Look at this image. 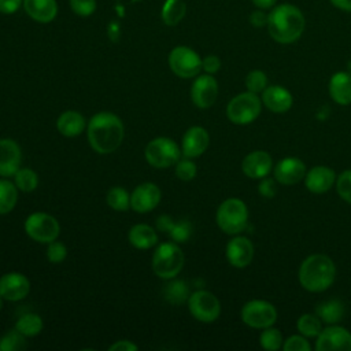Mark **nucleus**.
I'll return each instance as SVG.
<instances>
[{"instance_id":"obj_1","label":"nucleus","mask_w":351,"mask_h":351,"mask_svg":"<svg viewBox=\"0 0 351 351\" xmlns=\"http://www.w3.org/2000/svg\"><path fill=\"white\" fill-rule=\"evenodd\" d=\"M86 137L93 151L97 154H111L123 141V122L114 112H96L86 123Z\"/></svg>"},{"instance_id":"obj_2","label":"nucleus","mask_w":351,"mask_h":351,"mask_svg":"<svg viewBox=\"0 0 351 351\" xmlns=\"http://www.w3.org/2000/svg\"><path fill=\"white\" fill-rule=\"evenodd\" d=\"M266 27L274 41L292 44L302 37L306 27V18L302 10L295 4H276L269 12Z\"/></svg>"},{"instance_id":"obj_3","label":"nucleus","mask_w":351,"mask_h":351,"mask_svg":"<svg viewBox=\"0 0 351 351\" xmlns=\"http://www.w3.org/2000/svg\"><path fill=\"white\" fill-rule=\"evenodd\" d=\"M336 266L324 254L307 256L299 267V282L308 292H324L335 281Z\"/></svg>"},{"instance_id":"obj_4","label":"nucleus","mask_w":351,"mask_h":351,"mask_svg":"<svg viewBox=\"0 0 351 351\" xmlns=\"http://www.w3.org/2000/svg\"><path fill=\"white\" fill-rule=\"evenodd\" d=\"M184 266V252L178 243L165 241L156 245L152 255V270L162 280H170L180 274Z\"/></svg>"},{"instance_id":"obj_5","label":"nucleus","mask_w":351,"mask_h":351,"mask_svg":"<svg viewBox=\"0 0 351 351\" xmlns=\"http://www.w3.org/2000/svg\"><path fill=\"white\" fill-rule=\"evenodd\" d=\"M218 228L226 234H239L248 222V208L245 203L237 197L223 200L215 213Z\"/></svg>"},{"instance_id":"obj_6","label":"nucleus","mask_w":351,"mask_h":351,"mask_svg":"<svg viewBox=\"0 0 351 351\" xmlns=\"http://www.w3.org/2000/svg\"><path fill=\"white\" fill-rule=\"evenodd\" d=\"M181 147L170 137H155L144 149V158L155 169H167L181 159Z\"/></svg>"},{"instance_id":"obj_7","label":"nucleus","mask_w":351,"mask_h":351,"mask_svg":"<svg viewBox=\"0 0 351 351\" xmlns=\"http://www.w3.org/2000/svg\"><path fill=\"white\" fill-rule=\"evenodd\" d=\"M262 110V100L250 90L236 95L226 106V117L234 125H248L254 122Z\"/></svg>"},{"instance_id":"obj_8","label":"nucleus","mask_w":351,"mask_h":351,"mask_svg":"<svg viewBox=\"0 0 351 351\" xmlns=\"http://www.w3.org/2000/svg\"><path fill=\"white\" fill-rule=\"evenodd\" d=\"M23 228L32 240L43 244H48L56 240L60 233V225L58 219L53 215L41 211L32 213L25 219Z\"/></svg>"},{"instance_id":"obj_9","label":"nucleus","mask_w":351,"mask_h":351,"mask_svg":"<svg viewBox=\"0 0 351 351\" xmlns=\"http://www.w3.org/2000/svg\"><path fill=\"white\" fill-rule=\"evenodd\" d=\"M170 70L180 78H192L202 71L200 55L186 45L174 47L167 58Z\"/></svg>"},{"instance_id":"obj_10","label":"nucleus","mask_w":351,"mask_h":351,"mask_svg":"<svg viewBox=\"0 0 351 351\" xmlns=\"http://www.w3.org/2000/svg\"><path fill=\"white\" fill-rule=\"evenodd\" d=\"M186 304L191 315L204 324L214 322L221 314V303L218 298L206 289L192 292Z\"/></svg>"},{"instance_id":"obj_11","label":"nucleus","mask_w":351,"mask_h":351,"mask_svg":"<svg viewBox=\"0 0 351 351\" xmlns=\"http://www.w3.org/2000/svg\"><path fill=\"white\" fill-rule=\"evenodd\" d=\"M277 319V310L274 304L262 299L247 302L241 308V321L255 329H265L274 325Z\"/></svg>"},{"instance_id":"obj_12","label":"nucleus","mask_w":351,"mask_h":351,"mask_svg":"<svg viewBox=\"0 0 351 351\" xmlns=\"http://www.w3.org/2000/svg\"><path fill=\"white\" fill-rule=\"evenodd\" d=\"M218 96V82L213 74H199L191 85V100L197 108H210Z\"/></svg>"},{"instance_id":"obj_13","label":"nucleus","mask_w":351,"mask_h":351,"mask_svg":"<svg viewBox=\"0 0 351 351\" xmlns=\"http://www.w3.org/2000/svg\"><path fill=\"white\" fill-rule=\"evenodd\" d=\"M162 192L154 182H143L130 193V208L136 213L145 214L156 208L160 203Z\"/></svg>"},{"instance_id":"obj_14","label":"nucleus","mask_w":351,"mask_h":351,"mask_svg":"<svg viewBox=\"0 0 351 351\" xmlns=\"http://www.w3.org/2000/svg\"><path fill=\"white\" fill-rule=\"evenodd\" d=\"M318 351H351V333L341 326H328L319 332L315 341Z\"/></svg>"},{"instance_id":"obj_15","label":"nucleus","mask_w":351,"mask_h":351,"mask_svg":"<svg viewBox=\"0 0 351 351\" xmlns=\"http://www.w3.org/2000/svg\"><path fill=\"white\" fill-rule=\"evenodd\" d=\"M30 292L29 278L19 271H10L0 277V296L8 302H19Z\"/></svg>"},{"instance_id":"obj_16","label":"nucleus","mask_w":351,"mask_h":351,"mask_svg":"<svg viewBox=\"0 0 351 351\" xmlns=\"http://www.w3.org/2000/svg\"><path fill=\"white\" fill-rule=\"evenodd\" d=\"M225 255L233 267H247L254 259V244L244 236H236L226 244Z\"/></svg>"},{"instance_id":"obj_17","label":"nucleus","mask_w":351,"mask_h":351,"mask_svg":"<svg viewBox=\"0 0 351 351\" xmlns=\"http://www.w3.org/2000/svg\"><path fill=\"white\" fill-rule=\"evenodd\" d=\"M22 149L12 138H0V177L10 178L19 170Z\"/></svg>"},{"instance_id":"obj_18","label":"nucleus","mask_w":351,"mask_h":351,"mask_svg":"<svg viewBox=\"0 0 351 351\" xmlns=\"http://www.w3.org/2000/svg\"><path fill=\"white\" fill-rule=\"evenodd\" d=\"M210 144L208 132L202 126H191L182 136L181 152L185 158H199Z\"/></svg>"},{"instance_id":"obj_19","label":"nucleus","mask_w":351,"mask_h":351,"mask_svg":"<svg viewBox=\"0 0 351 351\" xmlns=\"http://www.w3.org/2000/svg\"><path fill=\"white\" fill-rule=\"evenodd\" d=\"M273 169L271 156L266 151H252L247 154L241 162L243 173L252 180H262L269 176Z\"/></svg>"},{"instance_id":"obj_20","label":"nucleus","mask_w":351,"mask_h":351,"mask_svg":"<svg viewBox=\"0 0 351 351\" xmlns=\"http://www.w3.org/2000/svg\"><path fill=\"white\" fill-rule=\"evenodd\" d=\"M306 176V165L299 158H284L274 166V178L282 185H293Z\"/></svg>"},{"instance_id":"obj_21","label":"nucleus","mask_w":351,"mask_h":351,"mask_svg":"<svg viewBox=\"0 0 351 351\" xmlns=\"http://www.w3.org/2000/svg\"><path fill=\"white\" fill-rule=\"evenodd\" d=\"M261 100L267 110L276 114L287 112L293 103L291 92L281 85L266 86V89L262 92Z\"/></svg>"},{"instance_id":"obj_22","label":"nucleus","mask_w":351,"mask_h":351,"mask_svg":"<svg viewBox=\"0 0 351 351\" xmlns=\"http://www.w3.org/2000/svg\"><path fill=\"white\" fill-rule=\"evenodd\" d=\"M336 182V173L326 166H314L304 176V185L313 193H325Z\"/></svg>"},{"instance_id":"obj_23","label":"nucleus","mask_w":351,"mask_h":351,"mask_svg":"<svg viewBox=\"0 0 351 351\" xmlns=\"http://www.w3.org/2000/svg\"><path fill=\"white\" fill-rule=\"evenodd\" d=\"M22 8L30 19L38 23H49L58 15L56 0H23Z\"/></svg>"},{"instance_id":"obj_24","label":"nucleus","mask_w":351,"mask_h":351,"mask_svg":"<svg viewBox=\"0 0 351 351\" xmlns=\"http://www.w3.org/2000/svg\"><path fill=\"white\" fill-rule=\"evenodd\" d=\"M329 95L340 106L351 104V73L337 71L329 80Z\"/></svg>"},{"instance_id":"obj_25","label":"nucleus","mask_w":351,"mask_h":351,"mask_svg":"<svg viewBox=\"0 0 351 351\" xmlns=\"http://www.w3.org/2000/svg\"><path fill=\"white\" fill-rule=\"evenodd\" d=\"M85 128V117L75 110H66L56 119V129L64 137H77Z\"/></svg>"},{"instance_id":"obj_26","label":"nucleus","mask_w":351,"mask_h":351,"mask_svg":"<svg viewBox=\"0 0 351 351\" xmlns=\"http://www.w3.org/2000/svg\"><path fill=\"white\" fill-rule=\"evenodd\" d=\"M128 240L137 250L152 248L158 244L156 228H152L148 223H136L129 229Z\"/></svg>"},{"instance_id":"obj_27","label":"nucleus","mask_w":351,"mask_h":351,"mask_svg":"<svg viewBox=\"0 0 351 351\" xmlns=\"http://www.w3.org/2000/svg\"><path fill=\"white\" fill-rule=\"evenodd\" d=\"M162 295L166 302L171 304H182L188 302V298L191 295L189 285L186 281L180 280V278H170L165 284L162 289Z\"/></svg>"},{"instance_id":"obj_28","label":"nucleus","mask_w":351,"mask_h":351,"mask_svg":"<svg viewBox=\"0 0 351 351\" xmlns=\"http://www.w3.org/2000/svg\"><path fill=\"white\" fill-rule=\"evenodd\" d=\"M186 14V4L184 0H165L160 8V18L166 26H177Z\"/></svg>"},{"instance_id":"obj_29","label":"nucleus","mask_w":351,"mask_h":351,"mask_svg":"<svg viewBox=\"0 0 351 351\" xmlns=\"http://www.w3.org/2000/svg\"><path fill=\"white\" fill-rule=\"evenodd\" d=\"M315 314L319 317L322 322L333 325L337 324L344 317V304L340 300L330 299L319 303L315 308Z\"/></svg>"},{"instance_id":"obj_30","label":"nucleus","mask_w":351,"mask_h":351,"mask_svg":"<svg viewBox=\"0 0 351 351\" xmlns=\"http://www.w3.org/2000/svg\"><path fill=\"white\" fill-rule=\"evenodd\" d=\"M18 188L8 178H0V215L11 213L18 203Z\"/></svg>"},{"instance_id":"obj_31","label":"nucleus","mask_w":351,"mask_h":351,"mask_svg":"<svg viewBox=\"0 0 351 351\" xmlns=\"http://www.w3.org/2000/svg\"><path fill=\"white\" fill-rule=\"evenodd\" d=\"M43 328H44L43 318L36 313H25L15 322V329L19 333H22L25 337L37 336L43 330Z\"/></svg>"},{"instance_id":"obj_32","label":"nucleus","mask_w":351,"mask_h":351,"mask_svg":"<svg viewBox=\"0 0 351 351\" xmlns=\"http://www.w3.org/2000/svg\"><path fill=\"white\" fill-rule=\"evenodd\" d=\"M106 202L115 211H128L130 208V193L123 186H112L107 192Z\"/></svg>"},{"instance_id":"obj_33","label":"nucleus","mask_w":351,"mask_h":351,"mask_svg":"<svg viewBox=\"0 0 351 351\" xmlns=\"http://www.w3.org/2000/svg\"><path fill=\"white\" fill-rule=\"evenodd\" d=\"M14 184L22 192H33L38 186V176L33 169L19 167L14 174Z\"/></svg>"},{"instance_id":"obj_34","label":"nucleus","mask_w":351,"mask_h":351,"mask_svg":"<svg viewBox=\"0 0 351 351\" xmlns=\"http://www.w3.org/2000/svg\"><path fill=\"white\" fill-rule=\"evenodd\" d=\"M321 319L317 314H303L299 317L296 326L298 330L300 332V335L306 336V337H317L319 335V332L322 330V325H321Z\"/></svg>"},{"instance_id":"obj_35","label":"nucleus","mask_w":351,"mask_h":351,"mask_svg":"<svg viewBox=\"0 0 351 351\" xmlns=\"http://www.w3.org/2000/svg\"><path fill=\"white\" fill-rule=\"evenodd\" d=\"M27 347L26 337L15 328L0 337V351H21Z\"/></svg>"},{"instance_id":"obj_36","label":"nucleus","mask_w":351,"mask_h":351,"mask_svg":"<svg viewBox=\"0 0 351 351\" xmlns=\"http://www.w3.org/2000/svg\"><path fill=\"white\" fill-rule=\"evenodd\" d=\"M259 344L262 348L267 350V351H277L282 347L284 344V339L282 335L278 329L271 326H267L262 330L261 336H259Z\"/></svg>"},{"instance_id":"obj_37","label":"nucleus","mask_w":351,"mask_h":351,"mask_svg":"<svg viewBox=\"0 0 351 351\" xmlns=\"http://www.w3.org/2000/svg\"><path fill=\"white\" fill-rule=\"evenodd\" d=\"M192 230H193L192 223L188 219H182V221L174 222V225L171 226L167 234L174 243L180 244L189 240V237L192 236Z\"/></svg>"},{"instance_id":"obj_38","label":"nucleus","mask_w":351,"mask_h":351,"mask_svg":"<svg viewBox=\"0 0 351 351\" xmlns=\"http://www.w3.org/2000/svg\"><path fill=\"white\" fill-rule=\"evenodd\" d=\"M245 86L252 93H262L267 86V75L262 70H251L245 77Z\"/></svg>"},{"instance_id":"obj_39","label":"nucleus","mask_w":351,"mask_h":351,"mask_svg":"<svg viewBox=\"0 0 351 351\" xmlns=\"http://www.w3.org/2000/svg\"><path fill=\"white\" fill-rule=\"evenodd\" d=\"M174 173L177 176L178 180L181 181H191L196 177L197 173V167L195 165V162L191 158H185L180 159L176 165H174Z\"/></svg>"},{"instance_id":"obj_40","label":"nucleus","mask_w":351,"mask_h":351,"mask_svg":"<svg viewBox=\"0 0 351 351\" xmlns=\"http://www.w3.org/2000/svg\"><path fill=\"white\" fill-rule=\"evenodd\" d=\"M69 5L75 15L88 18L96 11L97 3L96 0H69Z\"/></svg>"},{"instance_id":"obj_41","label":"nucleus","mask_w":351,"mask_h":351,"mask_svg":"<svg viewBox=\"0 0 351 351\" xmlns=\"http://www.w3.org/2000/svg\"><path fill=\"white\" fill-rule=\"evenodd\" d=\"M67 256V248L62 241L53 240L51 243H48L47 247V259L51 263H62Z\"/></svg>"},{"instance_id":"obj_42","label":"nucleus","mask_w":351,"mask_h":351,"mask_svg":"<svg viewBox=\"0 0 351 351\" xmlns=\"http://www.w3.org/2000/svg\"><path fill=\"white\" fill-rule=\"evenodd\" d=\"M336 191L343 200L351 203V170H344L336 178Z\"/></svg>"},{"instance_id":"obj_43","label":"nucleus","mask_w":351,"mask_h":351,"mask_svg":"<svg viewBox=\"0 0 351 351\" xmlns=\"http://www.w3.org/2000/svg\"><path fill=\"white\" fill-rule=\"evenodd\" d=\"M284 351H310V343L307 341L306 336H299V335H293L289 336L284 344H282Z\"/></svg>"},{"instance_id":"obj_44","label":"nucleus","mask_w":351,"mask_h":351,"mask_svg":"<svg viewBox=\"0 0 351 351\" xmlns=\"http://www.w3.org/2000/svg\"><path fill=\"white\" fill-rule=\"evenodd\" d=\"M221 69V59L217 55H207L202 59V70L207 74H215Z\"/></svg>"},{"instance_id":"obj_45","label":"nucleus","mask_w":351,"mask_h":351,"mask_svg":"<svg viewBox=\"0 0 351 351\" xmlns=\"http://www.w3.org/2000/svg\"><path fill=\"white\" fill-rule=\"evenodd\" d=\"M258 192H259V195L263 196V197H267V199L273 197V196L277 193V188H276L274 180L267 178V177L262 178V181H261L259 185H258Z\"/></svg>"},{"instance_id":"obj_46","label":"nucleus","mask_w":351,"mask_h":351,"mask_svg":"<svg viewBox=\"0 0 351 351\" xmlns=\"http://www.w3.org/2000/svg\"><path fill=\"white\" fill-rule=\"evenodd\" d=\"M267 19H269V14L265 12V10H261V8H256L254 10L250 16H248V21L250 23L259 29V27H263V26H267Z\"/></svg>"},{"instance_id":"obj_47","label":"nucleus","mask_w":351,"mask_h":351,"mask_svg":"<svg viewBox=\"0 0 351 351\" xmlns=\"http://www.w3.org/2000/svg\"><path fill=\"white\" fill-rule=\"evenodd\" d=\"M23 0H0V14L12 15L22 8Z\"/></svg>"},{"instance_id":"obj_48","label":"nucleus","mask_w":351,"mask_h":351,"mask_svg":"<svg viewBox=\"0 0 351 351\" xmlns=\"http://www.w3.org/2000/svg\"><path fill=\"white\" fill-rule=\"evenodd\" d=\"M174 225V221L170 215L167 214H162L156 218V222H155V228L156 230H160V232H165V233H169V230L171 229V226Z\"/></svg>"},{"instance_id":"obj_49","label":"nucleus","mask_w":351,"mask_h":351,"mask_svg":"<svg viewBox=\"0 0 351 351\" xmlns=\"http://www.w3.org/2000/svg\"><path fill=\"white\" fill-rule=\"evenodd\" d=\"M138 347L130 340H118L108 347V351H137Z\"/></svg>"},{"instance_id":"obj_50","label":"nucleus","mask_w":351,"mask_h":351,"mask_svg":"<svg viewBox=\"0 0 351 351\" xmlns=\"http://www.w3.org/2000/svg\"><path fill=\"white\" fill-rule=\"evenodd\" d=\"M251 3L256 7V8H261V10H271L276 4H277V0H251Z\"/></svg>"},{"instance_id":"obj_51","label":"nucleus","mask_w":351,"mask_h":351,"mask_svg":"<svg viewBox=\"0 0 351 351\" xmlns=\"http://www.w3.org/2000/svg\"><path fill=\"white\" fill-rule=\"evenodd\" d=\"M336 8L346 11V12H351V0H329Z\"/></svg>"},{"instance_id":"obj_52","label":"nucleus","mask_w":351,"mask_h":351,"mask_svg":"<svg viewBox=\"0 0 351 351\" xmlns=\"http://www.w3.org/2000/svg\"><path fill=\"white\" fill-rule=\"evenodd\" d=\"M347 67H348V73H351V59L348 60V63H347Z\"/></svg>"},{"instance_id":"obj_53","label":"nucleus","mask_w":351,"mask_h":351,"mask_svg":"<svg viewBox=\"0 0 351 351\" xmlns=\"http://www.w3.org/2000/svg\"><path fill=\"white\" fill-rule=\"evenodd\" d=\"M3 303H4V299L0 296V310L3 308Z\"/></svg>"}]
</instances>
